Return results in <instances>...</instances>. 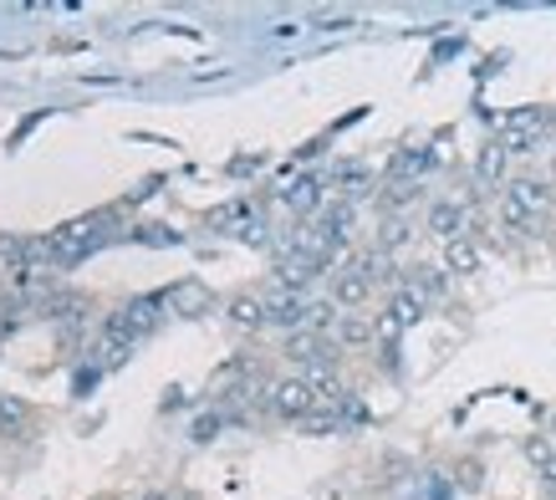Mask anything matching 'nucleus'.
I'll list each match as a JSON object with an SVG mask.
<instances>
[{
	"instance_id": "obj_1",
	"label": "nucleus",
	"mask_w": 556,
	"mask_h": 500,
	"mask_svg": "<svg viewBox=\"0 0 556 500\" xmlns=\"http://www.w3.org/2000/svg\"><path fill=\"white\" fill-rule=\"evenodd\" d=\"M552 210V184L541 179H510V189L501 195V220L510 230H536Z\"/></svg>"
},
{
	"instance_id": "obj_2",
	"label": "nucleus",
	"mask_w": 556,
	"mask_h": 500,
	"mask_svg": "<svg viewBox=\"0 0 556 500\" xmlns=\"http://www.w3.org/2000/svg\"><path fill=\"white\" fill-rule=\"evenodd\" d=\"M164 317V297H134L123 307L118 317L108 322V337H123V342H134V337H149Z\"/></svg>"
},
{
	"instance_id": "obj_3",
	"label": "nucleus",
	"mask_w": 556,
	"mask_h": 500,
	"mask_svg": "<svg viewBox=\"0 0 556 500\" xmlns=\"http://www.w3.org/2000/svg\"><path fill=\"white\" fill-rule=\"evenodd\" d=\"M270 414L302 424L306 414H317V388L306 384V378H276L270 384Z\"/></svg>"
},
{
	"instance_id": "obj_4",
	"label": "nucleus",
	"mask_w": 556,
	"mask_h": 500,
	"mask_svg": "<svg viewBox=\"0 0 556 500\" xmlns=\"http://www.w3.org/2000/svg\"><path fill=\"white\" fill-rule=\"evenodd\" d=\"M306 317H312V312H306L302 291H291V286H281V282L266 291V322H276V327H302Z\"/></svg>"
},
{
	"instance_id": "obj_5",
	"label": "nucleus",
	"mask_w": 556,
	"mask_h": 500,
	"mask_svg": "<svg viewBox=\"0 0 556 500\" xmlns=\"http://www.w3.org/2000/svg\"><path fill=\"white\" fill-rule=\"evenodd\" d=\"M541 128H546V113H541V108H521V113L506 117V134H501V143H506L510 153L536 149V134H541Z\"/></svg>"
},
{
	"instance_id": "obj_6",
	"label": "nucleus",
	"mask_w": 556,
	"mask_h": 500,
	"mask_svg": "<svg viewBox=\"0 0 556 500\" xmlns=\"http://www.w3.org/2000/svg\"><path fill=\"white\" fill-rule=\"evenodd\" d=\"M368 297H372V282L357 266H342L338 276H332V307H342V312H357V307H363Z\"/></svg>"
},
{
	"instance_id": "obj_7",
	"label": "nucleus",
	"mask_w": 556,
	"mask_h": 500,
	"mask_svg": "<svg viewBox=\"0 0 556 500\" xmlns=\"http://www.w3.org/2000/svg\"><path fill=\"white\" fill-rule=\"evenodd\" d=\"M164 301H169L179 317H204V312L215 307V297H210V286H204V282H179V286H169V291H164Z\"/></svg>"
},
{
	"instance_id": "obj_8",
	"label": "nucleus",
	"mask_w": 556,
	"mask_h": 500,
	"mask_svg": "<svg viewBox=\"0 0 556 500\" xmlns=\"http://www.w3.org/2000/svg\"><path fill=\"white\" fill-rule=\"evenodd\" d=\"M424 225H429V235H439V240L450 246V240H459V230H465V204L439 200L434 210H429V220H424Z\"/></svg>"
},
{
	"instance_id": "obj_9",
	"label": "nucleus",
	"mask_w": 556,
	"mask_h": 500,
	"mask_svg": "<svg viewBox=\"0 0 556 500\" xmlns=\"http://www.w3.org/2000/svg\"><path fill=\"white\" fill-rule=\"evenodd\" d=\"M383 317L393 322L399 333H404V327H414V322H424V297H419V291H414V286H399V291H393V301H388V312H383Z\"/></svg>"
},
{
	"instance_id": "obj_10",
	"label": "nucleus",
	"mask_w": 556,
	"mask_h": 500,
	"mask_svg": "<svg viewBox=\"0 0 556 500\" xmlns=\"http://www.w3.org/2000/svg\"><path fill=\"white\" fill-rule=\"evenodd\" d=\"M506 159H510V149L501 143V138H495V143H485V149H480V159H475V179H480V184H501V179H506Z\"/></svg>"
},
{
	"instance_id": "obj_11",
	"label": "nucleus",
	"mask_w": 556,
	"mask_h": 500,
	"mask_svg": "<svg viewBox=\"0 0 556 500\" xmlns=\"http://www.w3.org/2000/svg\"><path fill=\"white\" fill-rule=\"evenodd\" d=\"M444 271H450V276H475V271H480V250H475L470 240H450V246H444Z\"/></svg>"
},
{
	"instance_id": "obj_12",
	"label": "nucleus",
	"mask_w": 556,
	"mask_h": 500,
	"mask_svg": "<svg viewBox=\"0 0 556 500\" xmlns=\"http://www.w3.org/2000/svg\"><path fill=\"white\" fill-rule=\"evenodd\" d=\"M225 312L236 327H266V297H236Z\"/></svg>"
},
{
	"instance_id": "obj_13",
	"label": "nucleus",
	"mask_w": 556,
	"mask_h": 500,
	"mask_svg": "<svg viewBox=\"0 0 556 500\" xmlns=\"http://www.w3.org/2000/svg\"><path fill=\"white\" fill-rule=\"evenodd\" d=\"M332 342H342V348H363V342H372V322H363V317H348L338 322V333H332Z\"/></svg>"
},
{
	"instance_id": "obj_14",
	"label": "nucleus",
	"mask_w": 556,
	"mask_h": 500,
	"mask_svg": "<svg viewBox=\"0 0 556 500\" xmlns=\"http://www.w3.org/2000/svg\"><path fill=\"white\" fill-rule=\"evenodd\" d=\"M526 460H531L541 475H546V470H556V439H552V434H531V439H526Z\"/></svg>"
},
{
	"instance_id": "obj_15",
	"label": "nucleus",
	"mask_w": 556,
	"mask_h": 500,
	"mask_svg": "<svg viewBox=\"0 0 556 500\" xmlns=\"http://www.w3.org/2000/svg\"><path fill=\"white\" fill-rule=\"evenodd\" d=\"M317 200H321L317 179H296V184H291V189H287V204H291V210H312V204H317Z\"/></svg>"
},
{
	"instance_id": "obj_16",
	"label": "nucleus",
	"mask_w": 556,
	"mask_h": 500,
	"mask_svg": "<svg viewBox=\"0 0 556 500\" xmlns=\"http://www.w3.org/2000/svg\"><path fill=\"white\" fill-rule=\"evenodd\" d=\"M408 240V225L404 220H388V230L378 235V250H393V246H404Z\"/></svg>"
},
{
	"instance_id": "obj_17",
	"label": "nucleus",
	"mask_w": 556,
	"mask_h": 500,
	"mask_svg": "<svg viewBox=\"0 0 556 500\" xmlns=\"http://www.w3.org/2000/svg\"><path fill=\"white\" fill-rule=\"evenodd\" d=\"M302 429L306 434H332V429H338V414H306Z\"/></svg>"
},
{
	"instance_id": "obj_18",
	"label": "nucleus",
	"mask_w": 556,
	"mask_h": 500,
	"mask_svg": "<svg viewBox=\"0 0 556 500\" xmlns=\"http://www.w3.org/2000/svg\"><path fill=\"white\" fill-rule=\"evenodd\" d=\"M219 424H225V418H219V414H204V418H194V439H200V445H204V439H215V434H219Z\"/></svg>"
},
{
	"instance_id": "obj_19",
	"label": "nucleus",
	"mask_w": 556,
	"mask_h": 500,
	"mask_svg": "<svg viewBox=\"0 0 556 500\" xmlns=\"http://www.w3.org/2000/svg\"><path fill=\"white\" fill-rule=\"evenodd\" d=\"M455 470H459L455 480L465 485V490H480V480H485V475H480V465H475V460H465V465H455Z\"/></svg>"
},
{
	"instance_id": "obj_20",
	"label": "nucleus",
	"mask_w": 556,
	"mask_h": 500,
	"mask_svg": "<svg viewBox=\"0 0 556 500\" xmlns=\"http://www.w3.org/2000/svg\"><path fill=\"white\" fill-rule=\"evenodd\" d=\"M21 418H26V409L16 399H0V424H21Z\"/></svg>"
},
{
	"instance_id": "obj_21",
	"label": "nucleus",
	"mask_w": 556,
	"mask_h": 500,
	"mask_svg": "<svg viewBox=\"0 0 556 500\" xmlns=\"http://www.w3.org/2000/svg\"><path fill=\"white\" fill-rule=\"evenodd\" d=\"M149 500H169V496H149Z\"/></svg>"
}]
</instances>
